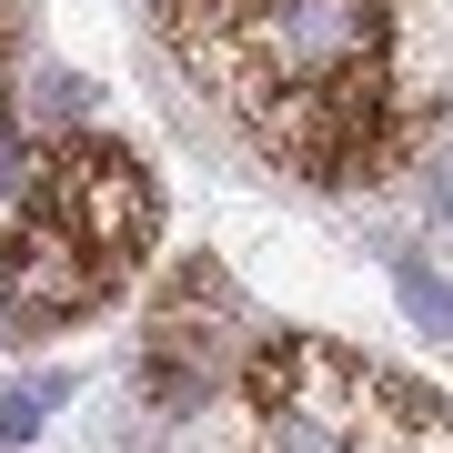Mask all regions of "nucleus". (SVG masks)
<instances>
[{
  "label": "nucleus",
  "mask_w": 453,
  "mask_h": 453,
  "mask_svg": "<svg viewBox=\"0 0 453 453\" xmlns=\"http://www.w3.org/2000/svg\"><path fill=\"white\" fill-rule=\"evenodd\" d=\"M162 41L282 172L372 181L393 162L383 0H162Z\"/></svg>",
  "instance_id": "f257e3e1"
},
{
  "label": "nucleus",
  "mask_w": 453,
  "mask_h": 453,
  "mask_svg": "<svg viewBox=\"0 0 453 453\" xmlns=\"http://www.w3.org/2000/svg\"><path fill=\"white\" fill-rule=\"evenodd\" d=\"M151 242H162L151 172L101 131H71L31 162V192L0 232V303L20 333L81 323V312L121 303V282L151 262Z\"/></svg>",
  "instance_id": "f03ea898"
},
{
  "label": "nucleus",
  "mask_w": 453,
  "mask_h": 453,
  "mask_svg": "<svg viewBox=\"0 0 453 453\" xmlns=\"http://www.w3.org/2000/svg\"><path fill=\"white\" fill-rule=\"evenodd\" d=\"M242 403L273 453H453V403L323 333H273L242 363Z\"/></svg>",
  "instance_id": "7ed1b4c3"
},
{
  "label": "nucleus",
  "mask_w": 453,
  "mask_h": 453,
  "mask_svg": "<svg viewBox=\"0 0 453 453\" xmlns=\"http://www.w3.org/2000/svg\"><path fill=\"white\" fill-rule=\"evenodd\" d=\"M242 333H252L242 282H232L211 252L181 262V273L162 282V303H151V323H142V383H151V403H202V393L232 372Z\"/></svg>",
  "instance_id": "20e7f679"
},
{
  "label": "nucleus",
  "mask_w": 453,
  "mask_h": 453,
  "mask_svg": "<svg viewBox=\"0 0 453 453\" xmlns=\"http://www.w3.org/2000/svg\"><path fill=\"white\" fill-rule=\"evenodd\" d=\"M50 403H71V372H41V383H11V393H0V443H31L41 423H50Z\"/></svg>",
  "instance_id": "39448f33"
},
{
  "label": "nucleus",
  "mask_w": 453,
  "mask_h": 453,
  "mask_svg": "<svg viewBox=\"0 0 453 453\" xmlns=\"http://www.w3.org/2000/svg\"><path fill=\"white\" fill-rule=\"evenodd\" d=\"M393 292H403V312H413L423 333H453V282H443V273H423L413 252L393 262Z\"/></svg>",
  "instance_id": "423d86ee"
}]
</instances>
